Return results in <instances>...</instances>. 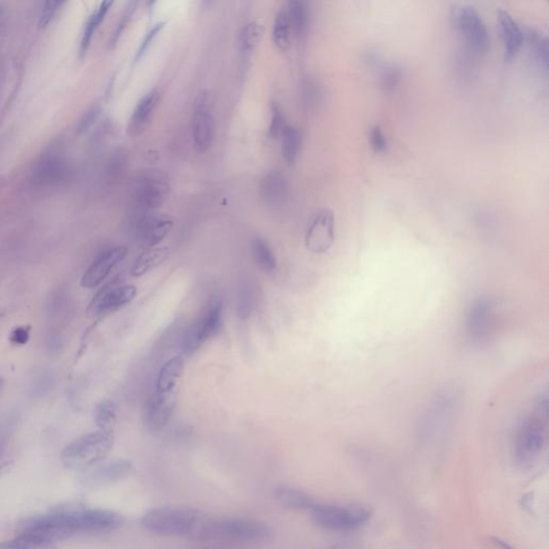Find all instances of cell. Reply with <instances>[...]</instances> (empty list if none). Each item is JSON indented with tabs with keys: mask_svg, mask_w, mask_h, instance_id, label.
I'll use <instances>...</instances> for the list:
<instances>
[{
	"mask_svg": "<svg viewBox=\"0 0 549 549\" xmlns=\"http://www.w3.org/2000/svg\"><path fill=\"white\" fill-rule=\"evenodd\" d=\"M281 153L289 165H293L300 156L302 146V134L298 128L288 125L281 136Z\"/></svg>",
	"mask_w": 549,
	"mask_h": 549,
	"instance_id": "484cf974",
	"label": "cell"
},
{
	"mask_svg": "<svg viewBox=\"0 0 549 549\" xmlns=\"http://www.w3.org/2000/svg\"><path fill=\"white\" fill-rule=\"evenodd\" d=\"M370 143L377 153H383L387 148V140L380 126H374L370 131Z\"/></svg>",
	"mask_w": 549,
	"mask_h": 549,
	"instance_id": "74e56055",
	"label": "cell"
},
{
	"mask_svg": "<svg viewBox=\"0 0 549 549\" xmlns=\"http://www.w3.org/2000/svg\"><path fill=\"white\" fill-rule=\"evenodd\" d=\"M252 252L254 262L262 271L271 273L276 269V256L264 238L256 237L252 240Z\"/></svg>",
	"mask_w": 549,
	"mask_h": 549,
	"instance_id": "f1b7e54d",
	"label": "cell"
},
{
	"mask_svg": "<svg viewBox=\"0 0 549 549\" xmlns=\"http://www.w3.org/2000/svg\"><path fill=\"white\" fill-rule=\"evenodd\" d=\"M14 466V461H5V463L0 464V478H3V476H5L6 474L9 473L10 471H11L12 468H13Z\"/></svg>",
	"mask_w": 549,
	"mask_h": 549,
	"instance_id": "60d3db41",
	"label": "cell"
},
{
	"mask_svg": "<svg viewBox=\"0 0 549 549\" xmlns=\"http://www.w3.org/2000/svg\"><path fill=\"white\" fill-rule=\"evenodd\" d=\"M94 420L101 432L113 434L117 422V409L111 399H102L94 409Z\"/></svg>",
	"mask_w": 549,
	"mask_h": 549,
	"instance_id": "83f0119b",
	"label": "cell"
},
{
	"mask_svg": "<svg viewBox=\"0 0 549 549\" xmlns=\"http://www.w3.org/2000/svg\"><path fill=\"white\" fill-rule=\"evenodd\" d=\"M454 18L469 49L474 53L484 54L490 47V35L480 13L471 6H463L456 11Z\"/></svg>",
	"mask_w": 549,
	"mask_h": 549,
	"instance_id": "8fae6325",
	"label": "cell"
},
{
	"mask_svg": "<svg viewBox=\"0 0 549 549\" xmlns=\"http://www.w3.org/2000/svg\"><path fill=\"white\" fill-rule=\"evenodd\" d=\"M289 125L283 113V107L281 103L276 100H271V123L268 127V136L273 140L281 138L283 130Z\"/></svg>",
	"mask_w": 549,
	"mask_h": 549,
	"instance_id": "836d02e7",
	"label": "cell"
},
{
	"mask_svg": "<svg viewBox=\"0 0 549 549\" xmlns=\"http://www.w3.org/2000/svg\"><path fill=\"white\" fill-rule=\"evenodd\" d=\"M170 192L169 179L163 172L157 170L140 172L131 187L134 215L155 213L169 199Z\"/></svg>",
	"mask_w": 549,
	"mask_h": 549,
	"instance_id": "5b68a950",
	"label": "cell"
},
{
	"mask_svg": "<svg viewBox=\"0 0 549 549\" xmlns=\"http://www.w3.org/2000/svg\"><path fill=\"white\" fill-rule=\"evenodd\" d=\"M165 22H158L155 24L154 26L149 29L147 34L145 35L144 39L141 42L140 47H138V51H136V56H134V63H138L146 55L147 51L151 45L156 40L157 37L163 33V29L165 27Z\"/></svg>",
	"mask_w": 549,
	"mask_h": 549,
	"instance_id": "d590c367",
	"label": "cell"
},
{
	"mask_svg": "<svg viewBox=\"0 0 549 549\" xmlns=\"http://www.w3.org/2000/svg\"><path fill=\"white\" fill-rule=\"evenodd\" d=\"M498 22L504 45L505 58L509 60L521 51L525 41V35L519 24L505 10L498 12Z\"/></svg>",
	"mask_w": 549,
	"mask_h": 549,
	"instance_id": "44dd1931",
	"label": "cell"
},
{
	"mask_svg": "<svg viewBox=\"0 0 549 549\" xmlns=\"http://www.w3.org/2000/svg\"><path fill=\"white\" fill-rule=\"evenodd\" d=\"M547 399L536 401L521 420L516 434V453L521 461H531L544 449L546 443Z\"/></svg>",
	"mask_w": 549,
	"mask_h": 549,
	"instance_id": "277c9868",
	"label": "cell"
},
{
	"mask_svg": "<svg viewBox=\"0 0 549 549\" xmlns=\"http://www.w3.org/2000/svg\"><path fill=\"white\" fill-rule=\"evenodd\" d=\"M223 294H213L200 318L186 329L182 339V353L192 355L209 339L216 336L223 327Z\"/></svg>",
	"mask_w": 549,
	"mask_h": 549,
	"instance_id": "8992f818",
	"label": "cell"
},
{
	"mask_svg": "<svg viewBox=\"0 0 549 549\" xmlns=\"http://www.w3.org/2000/svg\"><path fill=\"white\" fill-rule=\"evenodd\" d=\"M201 512L189 507H161L149 509L141 524L151 533L163 536H190Z\"/></svg>",
	"mask_w": 549,
	"mask_h": 549,
	"instance_id": "3957f363",
	"label": "cell"
},
{
	"mask_svg": "<svg viewBox=\"0 0 549 549\" xmlns=\"http://www.w3.org/2000/svg\"><path fill=\"white\" fill-rule=\"evenodd\" d=\"M310 513L317 526L329 531H354L366 525L372 518V509L364 505L316 504Z\"/></svg>",
	"mask_w": 549,
	"mask_h": 549,
	"instance_id": "52a82bcc",
	"label": "cell"
},
{
	"mask_svg": "<svg viewBox=\"0 0 549 549\" xmlns=\"http://www.w3.org/2000/svg\"><path fill=\"white\" fill-rule=\"evenodd\" d=\"M335 242V217L333 211L320 209L308 223L305 234V245L312 254H325Z\"/></svg>",
	"mask_w": 549,
	"mask_h": 549,
	"instance_id": "7c38bea8",
	"label": "cell"
},
{
	"mask_svg": "<svg viewBox=\"0 0 549 549\" xmlns=\"http://www.w3.org/2000/svg\"><path fill=\"white\" fill-rule=\"evenodd\" d=\"M134 465L127 459H113L101 461L98 465L86 470L82 480L88 487H101L119 482L131 474Z\"/></svg>",
	"mask_w": 549,
	"mask_h": 549,
	"instance_id": "2e32d148",
	"label": "cell"
},
{
	"mask_svg": "<svg viewBox=\"0 0 549 549\" xmlns=\"http://www.w3.org/2000/svg\"><path fill=\"white\" fill-rule=\"evenodd\" d=\"M494 307L486 298H478L470 305L466 314L465 331L468 338L474 343H483L490 339L495 325Z\"/></svg>",
	"mask_w": 549,
	"mask_h": 549,
	"instance_id": "4fadbf2b",
	"label": "cell"
},
{
	"mask_svg": "<svg viewBox=\"0 0 549 549\" xmlns=\"http://www.w3.org/2000/svg\"><path fill=\"white\" fill-rule=\"evenodd\" d=\"M174 221L163 213H148L134 215L132 228L138 246L143 249L157 247L171 232Z\"/></svg>",
	"mask_w": 549,
	"mask_h": 549,
	"instance_id": "9c48e42d",
	"label": "cell"
},
{
	"mask_svg": "<svg viewBox=\"0 0 549 549\" xmlns=\"http://www.w3.org/2000/svg\"><path fill=\"white\" fill-rule=\"evenodd\" d=\"M136 6L138 3L136 1H130L124 8L123 13L120 16L118 24L116 25L115 30H114L113 35L111 38L112 47H115L117 45L118 41L123 37L124 33L126 32V29L129 26L130 22H131L132 18H134V12L136 10Z\"/></svg>",
	"mask_w": 549,
	"mask_h": 549,
	"instance_id": "e575fe53",
	"label": "cell"
},
{
	"mask_svg": "<svg viewBox=\"0 0 549 549\" xmlns=\"http://www.w3.org/2000/svg\"><path fill=\"white\" fill-rule=\"evenodd\" d=\"M260 196L263 202L269 206H281L287 202L289 196V185L283 172L278 170L267 172L261 178Z\"/></svg>",
	"mask_w": 549,
	"mask_h": 549,
	"instance_id": "d6986e66",
	"label": "cell"
},
{
	"mask_svg": "<svg viewBox=\"0 0 549 549\" xmlns=\"http://www.w3.org/2000/svg\"><path fill=\"white\" fill-rule=\"evenodd\" d=\"M528 45L532 56L542 69L547 72L548 68V41L541 30L530 28L528 30Z\"/></svg>",
	"mask_w": 549,
	"mask_h": 549,
	"instance_id": "1f68e13d",
	"label": "cell"
},
{
	"mask_svg": "<svg viewBox=\"0 0 549 549\" xmlns=\"http://www.w3.org/2000/svg\"><path fill=\"white\" fill-rule=\"evenodd\" d=\"M292 36L293 35H292L291 26H290L289 18H288L285 8L276 14V18L273 20V45H276L277 49H281V51H288L291 45Z\"/></svg>",
	"mask_w": 549,
	"mask_h": 549,
	"instance_id": "4dcf8cb0",
	"label": "cell"
},
{
	"mask_svg": "<svg viewBox=\"0 0 549 549\" xmlns=\"http://www.w3.org/2000/svg\"><path fill=\"white\" fill-rule=\"evenodd\" d=\"M184 372V358L174 356L165 362L157 376L155 391H178Z\"/></svg>",
	"mask_w": 549,
	"mask_h": 549,
	"instance_id": "7402d4cb",
	"label": "cell"
},
{
	"mask_svg": "<svg viewBox=\"0 0 549 549\" xmlns=\"http://www.w3.org/2000/svg\"><path fill=\"white\" fill-rule=\"evenodd\" d=\"M78 531H80L78 513H61L43 516V517L33 521L25 530V532L37 534V536H42L52 542L68 538Z\"/></svg>",
	"mask_w": 549,
	"mask_h": 549,
	"instance_id": "5bb4252c",
	"label": "cell"
},
{
	"mask_svg": "<svg viewBox=\"0 0 549 549\" xmlns=\"http://www.w3.org/2000/svg\"><path fill=\"white\" fill-rule=\"evenodd\" d=\"M264 32V26L256 20L248 23L242 27L240 34V47L242 51L247 53L254 51L262 41Z\"/></svg>",
	"mask_w": 549,
	"mask_h": 549,
	"instance_id": "d6a6232c",
	"label": "cell"
},
{
	"mask_svg": "<svg viewBox=\"0 0 549 549\" xmlns=\"http://www.w3.org/2000/svg\"><path fill=\"white\" fill-rule=\"evenodd\" d=\"M4 389V380L3 379L0 378V391H3Z\"/></svg>",
	"mask_w": 549,
	"mask_h": 549,
	"instance_id": "f6af8a7d",
	"label": "cell"
},
{
	"mask_svg": "<svg viewBox=\"0 0 549 549\" xmlns=\"http://www.w3.org/2000/svg\"><path fill=\"white\" fill-rule=\"evenodd\" d=\"M123 516L117 512L110 511V509H86L78 513L80 531H113L123 525Z\"/></svg>",
	"mask_w": 549,
	"mask_h": 549,
	"instance_id": "ac0fdd59",
	"label": "cell"
},
{
	"mask_svg": "<svg viewBox=\"0 0 549 549\" xmlns=\"http://www.w3.org/2000/svg\"><path fill=\"white\" fill-rule=\"evenodd\" d=\"M191 118V136L194 148L204 154L213 146L215 140V117L213 113V97L208 91L199 93L194 102Z\"/></svg>",
	"mask_w": 549,
	"mask_h": 549,
	"instance_id": "ba28073f",
	"label": "cell"
},
{
	"mask_svg": "<svg viewBox=\"0 0 549 549\" xmlns=\"http://www.w3.org/2000/svg\"><path fill=\"white\" fill-rule=\"evenodd\" d=\"M492 542H494V544L496 545L497 547H499V548L501 549H514L513 547L511 546V545L507 544V543H505L504 541L500 540V538H492Z\"/></svg>",
	"mask_w": 549,
	"mask_h": 549,
	"instance_id": "b9f144b4",
	"label": "cell"
},
{
	"mask_svg": "<svg viewBox=\"0 0 549 549\" xmlns=\"http://www.w3.org/2000/svg\"><path fill=\"white\" fill-rule=\"evenodd\" d=\"M170 254L167 247H155L144 250L132 264L130 273L134 277H142L163 264Z\"/></svg>",
	"mask_w": 549,
	"mask_h": 549,
	"instance_id": "cb8c5ba5",
	"label": "cell"
},
{
	"mask_svg": "<svg viewBox=\"0 0 549 549\" xmlns=\"http://www.w3.org/2000/svg\"><path fill=\"white\" fill-rule=\"evenodd\" d=\"M63 5L64 3H61V1H47L45 5V8H43L42 13H41L40 22H39L40 27H45L47 25H49V22L55 16L56 12Z\"/></svg>",
	"mask_w": 549,
	"mask_h": 549,
	"instance_id": "f35d334b",
	"label": "cell"
},
{
	"mask_svg": "<svg viewBox=\"0 0 549 549\" xmlns=\"http://www.w3.org/2000/svg\"><path fill=\"white\" fill-rule=\"evenodd\" d=\"M113 434L88 432L67 445L61 453V463L67 469L86 470L98 465L113 449Z\"/></svg>",
	"mask_w": 549,
	"mask_h": 549,
	"instance_id": "7a4b0ae2",
	"label": "cell"
},
{
	"mask_svg": "<svg viewBox=\"0 0 549 549\" xmlns=\"http://www.w3.org/2000/svg\"><path fill=\"white\" fill-rule=\"evenodd\" d=\"M160 100V94L157 89H153L140 99L132 112L128 123V134L138 136L145 131L154 115L155 110Z\"/></svg>",
	"mask_w": 549,
	"mask_h": 549,
	"instance_id": "ffe728a7",
	"label": "cell"
},
{
	"mask_svg": "<svg viewBox=\"0 0 549 549\" xmlns=\"http://www.w3.org/2000/svg\"><path fill=\"white\" fill-rule=\"evenodd\" d=\"M30 337V327L18 326L12 331L10 341L16 345H26Z\"/></svg>",
	"mask_w": 549,
	"mask_h": 549,
	"instance_id": "ab89813d",
	"label": "cell"
},
{
	"mask_svg": "<svg viewBox=\"0 0 549 549\" xmlns=\"http://www.w3.org/2000/svg\"><path fill=\"white\" fill-rule=\"evenodd\" d=\"M401 72L399 68L396 67H386L383 69L382 78V86L384 87L385 90H393L397 85H399V81H401Z\"/></svg>",
	"mask_w": 549,
	"mask_h": 549,
	"instance_id": "8d00e7d4",
	"label": "cell"
},
{
	"mask_svg": "<svg viewBox=\"0 0 549 549\" xmlns=\"http://www.w3.org/2000/svg\"><path fill=\"white\" fill-rule=\"evenodd\" d=\"M128 248L125 246L111 248L101 254L85 271L81 285L86 289H94L107 279L111 271L127 256Z\"/></svg>",
	"mask_w": 549,
	"mask_h": 549,
	"instance_id": "e0dca14e",
	"label": "cell"
},
{
	"mask_svg": "<svg viewBox=\"0 0 549 549\" xmlns=\"http://www.w3.org/2000/svg\"><path fill=\"white\" fill-rule=\"evenodd\" d=\"M201 549H223V548H201Z\"/></svg>",
	"mask_w": 549,
	"mask_h": 549,
	"instance_id": "bcb514c9",
	"label": "cell"
},
{
	"mask_svg": "<svg viewBox=\"0 0 549 549\" xmlns=\"http://www.w3.org/2000/svg\"><path fill=\"white\" fill-rule=\"evenodd\" d=\"M136 293V285L129 283H117L105 287L89 302L87 317L95 319L113 314L130 304Z\"/></svg>",
	"mask_w": 549,
	"mask_h": 549,
	"instance_id": "30bf717a",
	"label": "cell"
},
{
	"mask_svg": "<svg viewBox=\"0 0 549 549\" xmlns=\"http://www.w3.org/2000/svg\"><path fill=\"white\" fill-rule=\"evenodd\" d=\"M285 11L289 18L292 35L300 40L307 34L309 24L307 5L302 0H292L285 7Z\"/></svg>",
	"mask_w": 549,
	"mask_h": 549,
	"instance_id": "d4e9b609",
	"label": "cell"
},
{
	"mask_svg": "<svg viewBox=\"0 0 549 549\" xmlns=\"http://www.w3.org/2000/svg\"><path fill=\"white\" fill-rule=\"evenodd\" d=\"M273 496L279 504L294 511H312L317 504L314 498L307 492L283 485L277 487Z\"/></svg>",
	"mask_w": 549,
	"mask_h": 549,
	"instance_id": "603a6c76",
	"label": "cell"
},
{
	"mask_svg": "<svg viewBox=\"0 0 549 549\" xmlns=\"http://www.w3.org/2000/svg\"><path fill=\"white\" fill-rule=\"evenodd\" d=\"M112 6H113L112 1H105V3L99 6L98 9L94 13L91 14L88 22L86 23V26H85L84 33H83L80 47L81 56H84L87 53V49H88L89 45H90L91 39L94 37L97 28L105 20V16H107V12L111 9Z\"/></svg>",
	"mask_w": 549,
	"mask_h": 549,
	"instance_id": "f546056e",
	"label": "cell"
},
{
	"mask_svg": "<svg viewBox=\"0 0 549 549\" xmlns=\"http://www.w3.org/2000/svg\"><path fill=\"white\" fill-rule=\"evenodd\" d=\"M254 308V295L252 285L245 276L240 277L237 283L236 296V314L240 320H247Z\"/></svg>",
	"mask_w": 549,
	"mask_h": 549,
	"instance_id": "4316f807",
	"label": "cell"
},
{
	"mask_svg": "<svg viewBox=\"0 0 549 549\" xmlns=\"http://www.w3.org/2000/svg\"><path fill=\"white\" fill-rule=\"evenodd\" d=\"M178 391H155L145 410L144 422L150 432L163 430L175 409Z\"/></svg>",
	"mask_w": 549,
	"mask_h": 549,
	"instance_id": "9a60e30c",
	"label": "cell"
},
{
	"mask_svg": "<svg viewBox=\"0 0 549 549\" xmlns=\"http://www.w3.org/2000/svg\"><path fill=\"white\" fill-rule=\"evenodd\" d=\"M271 530L256 519L242 517H215L201 513L190 533L199 541L256 542L271 538Z\"/></svg>",
	"mask_w": 549,
	"mask_h": 549,
	"instance_id": "6da1fadb",
	"label": "cell"
},
{
	"mask_svg": "<svg viewBox=\"0 0 549 549\" xmlns=\"http://www.w3.org/2000/svg\"><path fill=\"white\" fill-rule=\"evenodd\" d=\"M6 444H7V440L4 438H0V457H1L4 451H5Z\"/></svg>",
	"mask_w": 549,
	"mask_h": 549,
	"instance_id": "ee69618b",
	"label": "cell"
},
{
	"mask_svg": "<svg viewBox=\"0 0 549 549\" xmlns=\"http://www.w3.org/2000/svg\"><path fill=\"white\" fill-rule=\"evenodd\" d=\"M0 549H16L13 541L11 542L0 543Z\"/></svg>",
	"mask_w": 549,
	"mask_h": 549,
	"instance_id": "7bdbcfd3",
	"label": "cell"
}]
</instances>
